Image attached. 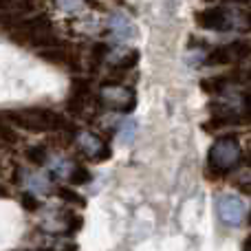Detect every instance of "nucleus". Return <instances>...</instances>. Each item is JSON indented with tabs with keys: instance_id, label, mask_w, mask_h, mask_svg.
<instances>
[{
	"instance_id": "nucleus-18",
	"label": "nucleus",
	"mask_w": 251,
	"mask_h": 251,
	"mask_svg": "<svg viewBox=\"0 0 251 251\" xmlns=\"http://www.w3.org/2000/svg\"><path fill=\"white\" fill-rule=\"evenodd\" d=\"M25 156H26V161H29L31 165H35V168H42V165H47L49 159H51L47 146H29L25 150Z\"/></svg>"
},
{
	"instance_id": "nucleus-29",
	"label": "nucleus",
	"mask_w": 251,
	"mask_h": 251,
	"mask_svg": "<svg viewBox=\"0 0 251 251\" xmlns=\"http://www.w3.org/2000/svg\"><path fill=\"white\" fill-rule=\"evenodd\" d=\"M203 2H216V0H203Z\"/></svg>"
},
{
	"instance_id": "nucleus-13",
	"label": "nucleus",
	"mask_w": 251,
	"mask_h": 251,
	"mask_svg": "<svg viewBox=\"0 0 251 251\" xmlns=\"http://www.w3.org/2000/svg\"><path fill=\"white\" fill-rule=\"evenodd\" d=\"M77 161L71 159V156H64V154H57V156H51L47 163V172L53 181H62V183H71L73 181V174L77 170Z\"/></svg>"
},
{
	"instance_id": "nucleus-27",
	"label": "nucleus",
	"mask_w": 251,
	"mask_h": 251,
	"mask_svg": "<svg viewBox=\"0 0 251 251\" xmlns=\"http://www.w3.org/2000/svg\"><path fill=\"white\" fill-rule=\"evenodd\" d=\"M4 196H9V192H7V187L4 185H0V199H4Z\"/></svg>"
},
{
	"instance_id": "nucleus-23",
	"label": "nucleus",
	"mask_w": 251,
	"mask_h": 251,
	"mask_svg": "<svg viewBox=\"0 0 251 251\" xmlns=\"http://www.w3.org/2000/svg\"><path fill=\"white\" fill-rule=\"evenodd\" d=\"M243 113H240V117H243V124H251V91H245L243 95Z\"/></svg>"
},
{
	"instance_id": "nucleus-12",
	"label": "nucleus",
	"mask_w": 251,
	"mask_h": 251,
	"mask_svg": "<svg viewBox=\"0 0 251 251\" xmlns=\"http://www.w3.org/2000/svg\"><path fill=\"white\" fill-rule=\"evenodd\" d=\"M40 57L51 64H57V66H64L69 71H79L82 69V60L71 51L66 44H60V47H51V49H44V51H38Z\"/></svg>"
},
{
	"instance_id": "nucleus-17",
	"label": "nucleus",
	"mask_w": 251,
	"mask_h": 251,
	"mask_svg": "<svg viewBox=\"0 0 251 251\" xmlns=\"http://www.w3.org/2000/svg\"><path fill=\"white\" fill-rule=\"evenodd\" d=\"M53 7L62 13H79L86 7H95V0H53Z\"/></svg>"
},
{
	"instance_id": "nucleus-19",
	"label": "nucleus",
	"mask_w": 251,
	"mask_h": 251,
	"mask_svg": "<svg viewBox=\"0 0 251 251\" xmlns=\"http://www.w3.org/2000/svg\"><path fill=\"white\" fill-rule=\"evenodd\" d=\"M18 132L13 130V124L7 119V115L0 113V148L4 146H13V143H18Z\"/></svg>"
},
{
	"instance_id": "nucleus-28",
	"label": "nucleus",
	"mask_w": 251,
	"mask_h": 251,
	"mask_svg": "<svg viewBox=\"0 0 251 251\" xmlns=\"http://www.w3.org/2000/svg\"><path fill=\"white\" fill-rule=\"evenodd\" d=\"M245 77H247V82H251V66H249L247 71H245Z\"/></svg>"
},
{
	"instance_id": "nucleus-16",
	"label": "nucleus",
	"mask_w": 251,
	"mask_h": 251,
	"mask_svg": "<svg viewBox=\"0 0 251 251\" xmlns=\"http://www.w3.org/2000/svg\"><path fill=\"white\" fill-rule=\"evenodd\" d=\"M137 60H139V53L132 51V49H126L122 55L117 57L115 62H110V66H113V73H126V71H132L134 66H137Z\"/></svg>"
},
{
	"instance_id": "nucleus-11",
	"label": "nucleus",
	"mask_w": 251,
	"mask_h": 251,
	"mask_svg": "<svg viewBox=\"0 0 251 251\" xmlns=\"http://www.w3.org/2000/svg\"><path fill=\"white\" fill-rule=\"evenodd\" d=\"M91 79L86 77H75L69 88V100H66V113L79 117L86 108V101L91 97Z\"/></svg>"
},
{
	"instance_id": "nucleus-8",
	"label": "nucleus",
	"mask_w": 251,
	"mask_h": 251,
	"mask_svg": "<svg viewBox=\"0 0 251 251\" xmlns=\"http://www.w3.org/2000/svg\"><path fill=\"white\" fill-rule=\"evenodd\" d=\"M216 212L218 218L227 227H240L245 223V216H247V205L238 194L225 192V194L216 196Z\"/></svg>"
},
{
	"instance_id": "nucleus-20",
	"label": "nucleus",
	"mask_w": 251,
	"mask_h": 251,
	"mask_svg": "<svg viewBox=\"0 0 251 251\" xmlns=\"http://www.w3.org/2000/svg\"><path fill=\"white\" fill-rule=\"evenodd\" d=\"M55 196L60 201H64V203L73 205V207H84L86 205V199L73 187H55Z\"/></svg>"
},
{
	"instance_id": "nucleus-30",
	"label": "nucleus",
	"mask_w": 251,
	"mask_h": 251,
	"mask_svg": "<svg viewBox=\"0 0 251 251\" xmlns=\"http://www.w3.org/2000/svg\"><path fill=\"white\" fill-rule=\"evenodd\" d=\"M0 172H2V165H0Z\"/></svg>"
},
{
	"instance_id": "nucleus-14",
	"label": "nucleus",
	"mask_w": 251,
	"mask_h": 251,
	"mask_svg": "<svg viewBox=\"0 0 251 251\" xmlns=\"http://www.w3.org/2000/svg\"><path fill=\"white\" fill-rule=\"evenodd\" d=\"M240 75H245V73H240V71H234V73H225V75H212V77H203V79H201V91L207 93V95H212V97L223 95V93H225L227 88H229V84L240 82V79H236V77H240Z\"/></svg>"
},
{
	"instance_id": "nucleus-26",
	"label": "nucleus",
	"mask_w": 251,
	"mask_h": 251,
	"mask_svg": "<svg viewBox=\"0 0 251 251\" xmlns=\"http://www.w3.org/2000/svg\"><path fill=\"white\" fill-rule=\"evenodd\" d=\"M245 25H247V29L251 31V11L245 13Z\"/></svg>"
},
{
	"instance_id": "nucleus-7",
	"label": "nucleus",
	"mask_w": 251,
	"mask_h": 251,
	"mask_svg": "<svg viewBox=\"0 0 251 251\" xmlns=\"http://www.w3.org/2000/svg\"><path fill=\"white\" fill-rule=\"evenodd\" d=\"M40 227L49 234H75L82 227V216L69 207H57V209H47L42 218H40Z\"/></svg>"
},
{
	"instance_id": "nucleus-9",
	"label": "nucleus",
	"mask_w": 251,
	"mask_h": 251,
	"mask_svg": "<svg viewBox=\"0 0 251 251\" xmlns=\"http://www.w3.org/2000/svg\"><path fill=\"white\" fill-rule=\"evenodd\" d=\"M194 22L205 31H229L234 26V16L225 7H207L194 13Z\"/></svg>"
},
{
	"instance_id": "nucleus-3",
	"label": "nucleus",
	"mask_w": 251,
	"mask_h": 251,
	"mask_svg": "<svg viewBox=\"0 0 251 251\" xmlns=\"http://www.w3.org/2000/svg\"><path fill=\"white\" fill-rule=\"evenodd\" d=\"M245 159L243 146L236 134H221L214 139L207 152V176L209 178H225L231 174Z\"/></svg>"
},
{
	"instance_id": "nucleus-15",
	"label": "nucleus",
	"mask_w": 251,
	"mask_h": 251,
	"mask_svg": "<svg viewBox=\"0 0 251 251\" xmlns=\"http://www.w3.org/2000/svg\"><path fill=\"white\" fill-rule=\"evenodd\" d=\"M106 31L113 35L115 40H128L132 35V22L124 16L122 11H113L106 20Z\"/></svg>"
},
{
	"instance_id": "nucleus-6",
	"label": "nucleus",
	"mask_w": 251,
	"mask_h": 251,
	"mask_svg": "<svg viewBox=\"0 0 251 251\" xmlns=\"http://www.w3.org/2000/svg\"><path fill=\"white\" fill-rule=\"evenodd\" d=\"M251 57V40H234L227 44H216L209 49L205 55V64L207 66H229L240 64V62Z\"/></svg>"
},
{
	"instance_id": "nucleus-1",
	"label": "nucleus",
	"mask_w": 251,
	"mask_h": 251,
	"mask_svg": "<svg viewBox=\"0 0 251 251\" xmlns=\"http://www.w3.org/2000/svg\"><path fill=\"white\" fill-rule=\"evenodd\" d=\"M7 35L13 42L22 44V47H31L35 51H44L51 47H60L62 38L55 33L53 22L47 13H29L22 20H18L11 29L7 31Z\"/></svg>"
},
{
	"instance_id": "nucleus-25",
	"label": "nucleus",
	"mask_w": 251,
	"mask_h": 251,
	"mask_svg": "<svg viewBox=\"0 0 251 251\" xmlns=\"http://www.w3.org/2000/svg\"><path fill=\"white\" fill-rule=\"evenodd\" d=\"M243 251H251V234L243 240Z\"/></svg>"
},
{
	"instance_id": "nucleus-21",
	"label": "nucleus",
	"mask_w": 251,
	"mask_h": 251,
	"mask_svg": "<svg viewBox=\"0 0 251 251\" xmlns=\"http://www.w3.org/2000/svg\"><path fill=\"white\" fill-rule=\"evenodd\" d=\"M20 205H22V209H25V212H31V214L42 209V203H40V199L35 194H31V192H22Z\"/></svg>"
},
{
	"instance_id": "nucleus-10",
	"label": "nucleus",
	"mask_w": 251,
	"mask_h": 251,
	"mask_svg": "<svg viewBox=\"0 0 251 251\" xmlns=\"http://www.w3.org/2000/svg\"><path fill=\"white\" fill-rule=\"evenodd\" d=\"M16 183L25 187V192H31V194H35V196H49L51 192H55L51 185V178H47L44 174L35 172V170H29V168L16 170Z\"/></svg>"
},
{
	"instance_id": "nucleus-5",
	"label": "nucleus",
	"mask_w": 251,
	"mask_h": 251,
	"mask_svg": "<svg viewBox=\"0 0 251 251\" xmlns=\"http://www.w3.org/2000/svg\"><path fill=\"white\" fill-rule=\"evenodd\" d=\"M75 141V148L79 150V154L86 156L93 163H104L110 159L113 150H110V143L104 137H100L97 132L86 128H75V132L71 134Z\"/></svg>"
},
{
	"instance_id": "nucleus-2",
	"label": "nucleus",
	"mask_w": 251,
	"mask_h": 251,
	"mask_svg": "<svg viewBox=\"0 0 251 251\" xmlns=\"http://www.w3.org/2000/svg\"><path fill=\"white\" fill-rule=\"evenodd\" d=\"M4 115L16 128L26 130V132H75V126L66 115H60L51 108H42V106L16 108Z\"/></svg>"
},
{
	"instance_id": "nucleus-4",
	"label": "nucleus",
	"mask_w": 251,
	"mask_h": 251,
	"mask_svg": "<svg viewBox=\"0 0 251 251\" xmlns=\"http://www.w3.org/2000/svg\"><path fill=\"white\" fill-rule=\"evenodd\" d=\"M97 101L100 106H104L106 110H113V113H122V115H130L137 106V97L134 91L124 84L117 82H104L97 91Z\"/></svg>"
},
{
	"instance_id": "nucleus-22",
	"label": "nucleus",
	"mask_w": 251,
	"mask_h": 251,
	"mask_svg": "<svg viewBox=\"0 0 251 251\" xmlns=\"http://www.w3.org/2000/svg\"><path fill=\"white\" fill-rule=\"evenodd\" d=\"M91 178H93L91 170H88L86 165L79 163L77 170H75V174H73V181H71V185H86V183H91Z\"/></svg>"
},
{
	"instance_id": "nucleus-24",
	"label": "nucleus",
	"mask_w": 251,
	"mask_h": 251,
	"mask_svg": "<svg viewBox=\"0 0 251 251\" xmlns=\"http://www.w3.org/2000/svg\"><path fill=\"white\" fill-rule=\"evenodd\" d=\"M238 192H243V194L251 196V178H245V181L238 183Z\"/></svg>"
}]
</instances>
